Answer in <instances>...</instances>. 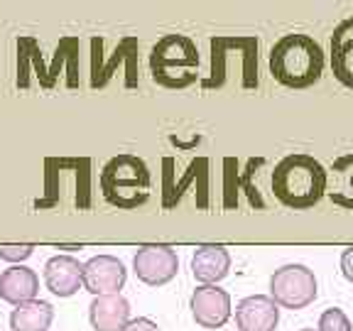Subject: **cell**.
Masks as SVG:
<instances>
[{"label": "cell", "mask_w": 353, "mask_h": 331, "mask_svg": "<svg viewBox=\"0 0 353 331\" xmlns=\"http://www.w3.org/2000/svg\"><path fill=\"white\" fill-rule=\"evenodd\" d=\"M331 66L334 77L343 86L353 88V37L351 39H334V52H331Z\"/></svg>", "instance_id": "16"}, {"label": "cell", "mask_w": 353, "mask_h": 331, "mask_svg": "<svg viewBox=\"0 0 353 331\" xmlns=\"http://www.w3.org/2000/svg\"><path fill=\"white\" fill-rule=\"evenodd\" d=\"M34 245H0V258L8 263H22L32 255Z\"/></svg>", "instance_id": "18"}, {"label": "cell", "mask_w": 353, "mask_h": 331, "mask_svg": "<svg viewBox=\"0 0 353 331\" xmlns=\"http://www.w3.org/2000/svg\"><path fill=\"white\" fill-rule=\"evenodd\" d=\"M302 331H314V329H302Z\"/></svg>", "instance_id": "22"}, {"label": "cell", "mask_w": 353, "mask_h": 331, "mask_svg": "<svg viewBox=\"0 0 353 331\" xmlns=\"http://www.w3.org/2000/svg\"><path fill=\"white\" fill-rule=\"evenodd\" d=\"M125 265L113 255H96L83 265V290L94 297L101 294H121L125 285Z\"/></svg>", "instance_id": "7"}, {"label": "cell", "mask_w": 353, "mask_h": 331, "mask_svg": "<svg viewBox=\"0 0 353 331\" xmlns=\"http://www.w3.org/2000/svg\"><path fill=\"white\" fill-rule=\"evenodd\" d=\"M280 321V307L268 294H253L238 302L236 324L241 331H275Z\"/></svg>", "instance_id": "10"}, {"label": "cell", "mask_w": 353, "mask_h": 331, "mask_svg": "<svg viewBox=\"0 0 353 331\" xmlns=\"http://www.w3.org/2000/svg\"><path fill=\"white\" fill-rule=\"evenodd\" d=\"M37 272L25 268V265H12V268L3 270V275H0V297L6 299L8 304L20 307L25 302H32L37 297Z\"/></svg>", "instance_id": "12"}, {"label": "cell", "mask_w": 353, "mask_h": 331, "mask_svg": "<svg viewBox=\"0 0 353 331\" xmlns=\"http://www.w3.org/2000/svg\"><path fill=\"white\" fill-rule=\"evenodd\" d=\"M194 321L204 329H221L231 319V294L216 285H201L192 294Z\"/></svg>", "instance_id": "8"}, {"label": "cell", "mask_w": 353, "mask_h": 331, "mask_svg": "<svg viewBox=\"0 0 353 331\" xmlns=\"http://www.w3.org/2000/svg\"><path fill=\"white\" fill-rule=\"evenodd\" d=\"M132 268H135L138 280H143L145 285L162 287L176 275L179 258L170 245H140L132 258Z\"/></svg>", "instance_id": "6"}, {"label": "cell", "mask_w": 353, "mask_h": 331, "mask_svg": "<svg viewBox=\"0 0 353 331\" xmlns=\"http://www.w3.org/2000/svg\"><path fill=\"white\" fill-rule=\"evenodd\" d=\"M57 250H81V245H59Z\"/></svg>", "instance_id": "21"}, {"label": "cell", "mask_w": 353, "mask_h": 331, "mask_svg": "<svg viewBox=\"0 0 353 331\" xmlns=\"http://www.w3.org/2000/svg\"><path fill=\"white\" fill-rule=\"evenodd\" d=\"M88 319L96 331H123L130 321V304L123 294H101L88 307Z\"/></svg>", "instance_id": "11"}, {"label": "cell", "mask_w": 353, "mask_h": 331, "mask_svg": "<svg viewBox=\"0 0 353 331\" xmlns=\"http://www.w3.org/2000/svg\"><path fill=\"white\" fill-rule=\"evenodd\" d=\"M44 285L57 297H72L83 287V265L72 255H54L44 263Z\"/></svg>", "instance_id": "9"}, {"label": "cell", "mask_w": 353, "mask_h": 331, "mask_svg": "<svg viewBox=\"0 0 353 331\" xmlns=\"http://www.w3.org/2000/svg\"><path fill=\"white\" fill-rule=\"evenodd\" d=\"M324 72L321 44L309 34H285L270 52V74L287 88L314 86Z\"/></svg>", "instance_id": "2"}, {"label": "cell", "mask_w": 353, "mask_h": 331, "mask_svg": "<svg viewBox=\"0 0 353 331\" xmlns=\"http://www.w3.org/2000/svg\"><path fill=\"white\" fill-rule=\"evenodd\" d=\"M54 319V307L44 299H32V302L20 304L12 309L10 329L12 331H47Z\"/></svg>", "instance_id": "15"}, {"label": "cell", "mask_w": 353, "mask_h": 331, "mask_svg": "<svg viewBox=\"0 0 353 331\" xmlns=\"http://www.w3.org/2000/svg\"><path fill=\"white\" fill-rule=\"evenodd\" d=\"M316 331H353V326L341 309L331 307L319 317V329Z\"/></svg>", "instance_id": "17"}, {"label": "cell", "mask_w": 353, "mask_h": 331, "mask_svg": "<svg viewBox=\"0 0 353 331\" xmlns=\"http://www.w3.org/2000/svg\"><path fill=\"white\" fill-rule=\"evenodd\" d=\"M231 270V255L223 245H199L192 258V272L201 285H216Z\"/></svg>", "instance_id": "13"}, {"label": "cell", "mask_w": 353, "mask_h": 331, "mask_svg": "<svg viewBox=\"0 0 353 331\" xmlns=\"http://www.w3.org/2000/svg\"><path fill=\"white\" fill-rule=\"evenodd\" d=\"M319 294L314 272L307 265L290 263L282 265L280 270L272 272L270 277V297L277 307L285 309H304L312 304Z\"/></svg>", "instance_id": "5"}, {"label": "cell", "mask_w": 353, "mask_h": 331, "mask_svg": "<svg viewBox=\"0 0 353 331\" xmlns=\"http://www.w3.org/2000/svg\"><path fill=\"white\" fill-rule=\"evenodd\" d=\"M123 331H160V329H157V324H154L152 319H148V317H138V319L128 321V326Z\"/></svg>", "instance_id": "19"}, {"label": "cell", "mask_w": 353, "mask_h": 331, "mask_svg": "<svg viewBox=\"0 0 353 331\" xmlns=\"http://www.w3.org/2000/svg\"><path fill=\"white\" fill-rule=\"evenodd\" d=\"M326 177H329L326 179V197L334 204L353 211V152L334 160Z\"/></svg>", "instance_id": "14"}, {"label": "cell", "mask_w": 353, "mask_h": 331, "mask_svg": "<svg viewBox=\"0 0 353 331\" xmlns=\"http://www.w3.org/2000/svg\"><path fill=\"white\" fill-rule=\"evenodd\" d=\"M326 170L312 154H287L272 172V194L282 206L307 211L326 197Z\"/></svg>", "instance_id": "1"}, {"label": "cell", "mask_w": 353, "mask_h": 331, "mask_svg": "<svg viewBox=\"0 0 353 331\" xmlns=\"http://www.w3.org/2000/svg\"><path fill=\"white\" fill-rule=\"evenodd\" d=\"M150 69H152L154 81L162 83V86H189L199 72L196 44L184 34H167L152 47Z\"/></svg>", "instance_id": "4"}, {"label": "cell", "mask_w": 353, "mask_h": 331, "mask_svg": "<svg viewBox=\"0 0 353 331\" xmlns=\"http://www.w3.org/2000/svg\"><path fill=\"white\" fill-rule=\"evenodd\" d=\"M101 192L118 209L132 211L150 197V170L135 154H118L101 172Z\"/></svg>", "instance_id": "3"}, {"label": "cell", "mask_w": 353, "mask_h": 331, "mask_svg": "<svg viewBox=\"0 0 353 331\" xmlns=\"http://www.w3.org/2000/svg\"><path fill=\"white\" fill-rule=\"evenodd\" d=\"M341 272H343V277H346L348 282H353V245L343 250V255H341Z\"/></svg>", "instance_id": "20"}]
</instances>
